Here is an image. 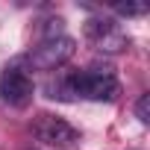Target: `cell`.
Segmentation results:
<instances>
[{
	"instance_id": "cell-1",
	"label": "cell",
	"mask_w": 150,
	"mask_h": 150,
	"mask_svg": "<svg viewBox=\"0 0 150 150\" xmlns=\"http://www.w3.org/2000/svg\"><path fill=\"white\" fill-rule=\"evenodd\" d=\"M68 86H71L74 97H86V100H115L121 94V86L112 77V68H100V65H91L88 71H80V74H71Z\"/></svg>"
},
{
	"instance_id": "cell-2",
	"label": "cell",
	"mask_w": 150,
	"mask_h": 150,
	"mask_svg": "<svg viewBox=\"0 0 150 150\" xmlns=\"http://www.w3.org/2000/svg\"><path fill=\"white\" fill-rule=\"evenodd\" d=\"M74 50H77V41L71 35H56V38H41V44H35L27 56V62L35 71H56L65 62H71Z\"/></svg>"
},
{
	"instance_id": "cell-3",
	"label": "cell",
	"mask_w": 150,
	"mask_h": 150,
	"mask_svg": "<svg viewBox=\"0 0 150 150\" xmlns=\"http://www.w3.org/2000/svg\"><path fill=\"white\" fill-rule=\"evenodd\" d=\"M35 94V86L30 80V74L21 71L18 65H6L0 71V100L9 103V106H27Z\"/></svg>"
},
{
	"instance_id": "cell-4",
	"label": "cell",
	"mask_w": 150,
	"mask_h": 150,
	"mask_svg": "<svg viewBox=\"0 0 150 150\" xmlns=\"http://www.w3.org/2000/svg\"><path fill=\"white\" fill-rule=\"evenodd\" d=\"M86 38H88L100 53H121V50H127V44H129L127 33H124L115 21H109V18H88V21H86Z\"/></svg>"
},
{
	"instance_id": "cell-5",
	"label": "cell",
	"mask_w": 150,
	"mask_h": 150,
	"mask_svg": "<svg viewBox=\"0 0 150 150\" xmlns=\"http://www.w3.org/2000/svg\"><path fill=\"white\" fill-rule=\"evenodd\" d=\"M33 132L38 141H44L50 147H71L80 141V129L71 127L65 118H56V115H38L33 121Z\"/></svg>"
},
{
	"instance_id": "cell-6",
	"label": "cell",
	"mask_w": 150,
	"mask_h": 150,
	"mask_svg": "<svg viewBox=\"0 0 150 150\" xmlns=\"http://www.w3.org/2000/svg\"><path fill=\"white\" fill-rule=\"evenodd\" d=\"M112 9H115L121 18H135V15H144V12H147V3H135V0H115Z\"/></svg>"
},
{
	"instance_id": "cell-7",
	"label": "cell",
	"mask_w": 150,
	"mask_h": 150,
	"mask_svg": "<svg viewBox=\"0 0 150 150\" xmlns=\"http://www.w3.org/2000/svg\"><path fill=\"white\" fill-rule=\"evenodd\" d=\"M135 115L141 124H150V94H141L138 103H135Z\"/></svg>"
},
{
	"instance_id": "cell-8",
	"label": "cell",
	"mask_w": 150,
	"mask_h": 150,
	"mask_svg": "<svg viewBox=\"0 0 150 150\" xmlns=\"http://www.w3.org/2000/svg\"><path fill=\"white\" fill-rule=\"evenodd\" d=\"M41 35H44V38H56V35H62V18H50V21H44Z\"/></svg>"
},
{
	"instance_id": "cell-9",
	"label": "cell",
	"mask_w": 150,
	"mask_h": 150,
	"mask_svg": "<svg viewBox=\"0 0 150 150\" xmlns=\"http://www.w3.org/2000/svg\"><path fill=\"white\" fill-rule=\"evenodd\" d=\"M27 150H35V147H27Z\"/></svg>"
}]
</instances>
